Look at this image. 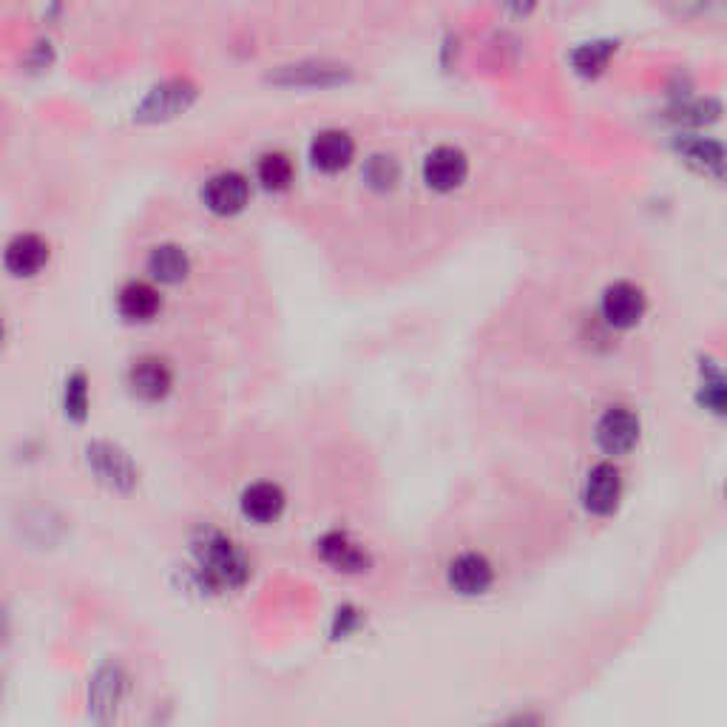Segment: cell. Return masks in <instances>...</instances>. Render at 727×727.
Instances as JSON below:
<instances>
[{
    "label": "cell",
    "mask_w": 727,
    "mask_h": 727,
    "mask_svg": "<svg viewBox=\"0 0 727 727\" xmlns=\"http://www.w3.org/2000/svg\"><path fill=\"white\" fill-rule=\"evenodd\" d=\"M199 566H203L205 577L219 589H236L247 580V560L236 543H230L222 534H210L203 546H199Z\"/></svg>",
    "instance_id": "obj_1"
},
{
    "label": "cell",
    "mask_w": 727,
    "mask_h": 727,
    "mask_svg": "<svg viewBox=\"0 0 727 727\" xmlns=\"http://www.w3.org/2000/svg\"><path fill=\"white\" fill-rule=\"evenodd\" d=\"M674 148H677L679 159L696 174L708 179H727V146L716 137H708L703 131H685L679 134Z\"/></svg>",
    "instance_id": "obj_2"
},
{
    "label": "cell",
    "mask_w": 727,
    "mask_h": 727,
    "mask_svg": "<svg viewBox=\"0 0 727 727\" xmlns=\"http://www.w3.org/2000/svg\"><path fill=\"white\" fill-rule=\"evenodd\" d=\"M648 311L646 291L633 282H613L606 287L600 302L602 322L613 330H631L642 322Z\"/></svg>",
    "instance_id": "obj_3"
},
{
    "label": "cell",
    "mask_w": 727,
    "mask_h": 727,
    "mask_svg": "<svg viewBox=\"0 0 727 727\" xmlns=\"http://www.w3.org/2000/svg\"><path fill=\"white\" fill-rule=\"evenodd\" d=\"M469 179V157L455 146H438L424 159V183L438 194H452Z\"/></svg>",
    "instance_id": "obj_4"
},
{
    "label": "cell",
    "mask_w": 727,
    "mask_h": 727,
    "mask_svg": "<svg viewBox=\"0 0 727 727\" xmlns=\"http://www.w3.org/2000/svg\"><path fill=\"white\" fill-rule=\"evenodd\" d=\"M639 441V417L628 406H611L597 424V443L606 455H626Z\"/></svg>",
    "instance_id": "obj_5"
},
{
    "label": "cell",
    "mask_w": 727,
    "mask_h": 727,
    "mask_svg": "<svg viewBox=\"0 0 727 727\" xmlns=\"http://www.w3.org/2000/svg\"><path fill=\"white\" fill-rule=\"evenodd\" d=\"M203 199L208 205V210L219 216H234L250 199V185L242 174L236 171H222L216 177H210L203 188Z\"/></svg>",
    "instance_id": "obj_6"
},
{
    "label": "cell",
    "mask_w": 727,
    "mask_h": 727,
    "mask_svg": "<svg viewBox=\"0 0 727 727\" xmlns=\"http://www.w3.org/2000/svg\"><path fill=\"white\" fill-rule=\"evenodd\" d=\"M3 265H7V271L18 278L38 276V273L49 265V242L38 234L14 236V239L7 245Z\"/></svg>",
    "instance_id": "obj_7"
},
{
    "label": "cell",
    "mask_w": 727,
    "mask_h": 727,
    "mask_svg": "<svg viewBox=\"0 0 727 727\" xmlns=\"http://www.w3.org/2000/svg\"><path fill=\"white\" fill-rule=\"evenodd\" d=\"M622 494V478L620 469L613 463H597L589 472V481H586V509L595 514H611L620 503Z\"/></svg>",
    "instance_id": "obj_8"
},
{
    "label": "cell",
    "mask_w": 727,
    "mask_h": 727,
    "mask_svg": "<svg viewBox=\"0 0 727 727\" xmlns=\"http://www.w3.org/2000/svg\"><path fill=\"white\" fill-rule=\"evenodd\" d=\"M355 157V143L347 131H338V128H330V131H322L311 146V159L318 171L335 174L344 171Z\"/></svg>",
    "instance_id": "obj_9"
},
{
    "label": "cell",
    "mask_w": 727,
    "mask_h": 727,
    "mask_svg": "<svg viewBox=\"0 0 727 727\" xmlns=\"http://www.w3.org/2000/svg\"><path fill=\"white\" fill-rule=\"evenodd\" d=\"M494 571L492 563H489L487 557L478 554V551H466V554L455 557L450 566V586L461 595L474 597L483 595V591L492 586Z\"/></svg>",
    "instance_id": "obj_10"
},
{
    "label": "cell",
    "mask_w": 727,
    "mask_h": 727,
    "mask_svg": "<svg viewBox=\"0 0 727 727\" xmlns=\"http://www.w3.org/2000/svg\"><path fill=\"white\" fill-rule=\"evenodd\" d=\"M174 375L163 358H139L131 367V390L146 401H159L171 393Z\"/></svg>",
    "instance_id": "obj_11"
},
{
    "label": "cell",
    "mask_w": 727,
    "mask_h": 727,
    "mask_svg": "<svg viewBox=\"0 0 727 727\" xmlns=\"http://www.w3.org/2000/svg\"><path fill=\"white\" fill-rule=\"evenodd\" d=\"M89 461L95 463V472L100 474L108 487L122 489V492H126V489H131L134 481H137L131 461H128L120 450L108 446V443H95V446L89 450Z\"/></svg>",
    "instance_id": "obj_12"
},
{
    "label": "cell",
    "mask_w": 727,
    "mask_h": 727,
    "mask_svg": "<svg viewBox=\"0 0 727 727\" xmlns=\"http://www.w3.org/2000/svg\"><path fill=\"white\" fill-rule=\"evenodd\" d=\"M117 307L128 322H151L163 311V296L148 282H128L117 296Z\"/></svg>",
    "instance_id": "obj_13"
},
{
    "label": "cell",
    "mask_w": 727,
    "mask_h": 727,
    "mask_svg": "<svg viewBox=\"0 0 727 727\" xmlns=\"http://www.w3.org/2000/svg\"><path fill=\"white\" fill-rule=\"evenodd\" d=\"M285 509V492L276 483H254L242 494V512L256 523H271Z\"/></svg>",
    "instance_id": "obj_14"
},
{
    "label": "cell",
    "mask_w": 727,
    "mask_h": 727,
    "mask_svg": "<svg viewBox=\"0 0 727 727\" xmlns=\"http://www.w3.org/2000/svg\"><path fill=\"white\" fill-rule=\"evenodd\" d=\"M190 259L179 245H157L148 256V273L163 285H177L188 276Z\"/></svg>",
    "instance_id": "obj_15"
},
{
    "label": "cell",
    "mask_w": 727,
    "mask_h": 727,
    "mask_svg": "<svg viewBox=\"0 0 727 727\" xmlns=\"http://www.w3.org/2000/svg\"><path fill=\"white\" fill-rule=\"evenodd\" d=\"M318 551H322L324 560H327L330 566H335L338 571H364L370 566V557L364 554V549H358L347 534H338V531L327 534V538L318 543Z\"/></svg>",
    "instance_id": "obj_16"
},
{
    "label": "cell",
    "mask_w": 727,
    "mask_h": 727,
    "mask_svg": "<svg viewBox=\"0 0 727 727\" xmlns=\"http://www.w3.org/2000/svg\"><path fill=\"white\" fill-rule=\"evenodd\" d=\"M613 55H617L613 40H591V43H582L571 51V66H574L577 75L597 77L608 69Z\"/></svg>",
    "instance_id": "obj_17"
},
{
    "label": "cell",
    "mask_w": 727,
    "mask_h": 727,
    "mask_svg": "<svg viewBox=\"0 0 727 727\" xmlns=\"http://www.w3.org/2000/svg\"><path fill=\"white\" fill-rule=\"evenodd\" d=\"M659 3L679 23H708L725 7V0H659Z\"/></svg>",
    "instance_id": "obj_18"
},
{
    "label": "cell",
    "mask_w": 727,
    "mask_h": 727,
    "mask_svg": "<svg viewBox=\"0 0 727 727\" xmlns=\"http://www.w3.org/2000/svg\"><path fill=\"white\" fill-rule=\"evenodd\" d=\"M256 174H259V183L265 185L267 190H285L291 188L293 183V163L291 157H285V154H265V157L259 159V168H256Z\"/></svg>",
    "instance_id": "obj_19"
},
{
    "label": "cell",
    "mask_w": 727,
    "mask_h": 727,
    "mask_svg": "<svg viewBox=\"0 0 727 727\" xmlns=\"http://www.w3.org/2000/svg\"><path fill=\"white\" fill-rule=\"evenodd\" d=\"M364 177H367V183L379 190L393 188V185L401 179L399 159L390 157V154H379V157H373L367 163V168H364Z\"/></svg>",
    "instance_id": "obj_20"
},
{
    "label": "cell",
    "mask_w": 727,
    "mask_h": 727,
    "mask_svg": "<svg viewBox=\"0 0 727 727\" xmlns=\"http://www.w3.org/2000/svg\"><path fill=\"white\" fill-rule=\"evenodd\" d=\"M185 91L183 82H171V86H163L151 95V100L146 102V111H154V115H174L179 108H185Z\"/></svg>",
    "instance_id": "obj_21"
},
{
    "label": "cell",
    "mask_w": 727,
    "mask_h": 727,
    "mask_svg": "<svg viewBox=\"0 0 727 727\" xmlns=\"http://www.w3.org/2000/svg\"><path fill=\"white\" fill-rule=\"evenodd\" d=\"M86 410H89V386H86V375H75L66 384V412H69L75 421H82L86 417Z\"/></svg>",
    "instance_id": "obj_22"
},
{
    "label": "cell",
    "mask_w": 727,
    "mask_h": 727,
    "mask_svg": "<svg viewBox=\"0 0 727 727\" xmlns=\"http://www.w3.org/2000/svg\"><path fill=\"white\" fill-rule=\"evenodd\" d=\"M705 401H708V404L714 406L716 412H727V390H725V384H708V395H705Z\"/></svg>",
    "instance_id": "obj_23"
},
{
    "label": "cell",
    "mask_w": 727,
    "mask_h": 727,
    "mask_svg": "<svg viewBox=\"0 0 727 727\" xmlns=\"http://www.w3.org/2000/svg\"><path fill=\"white\" fill-rule=\"evenodd\" d=\"M503 7L512 14H518V18H529L538 9V0H503Z\"/></svg>",
    "instance_id": "obj_24"
}]
</instances>
